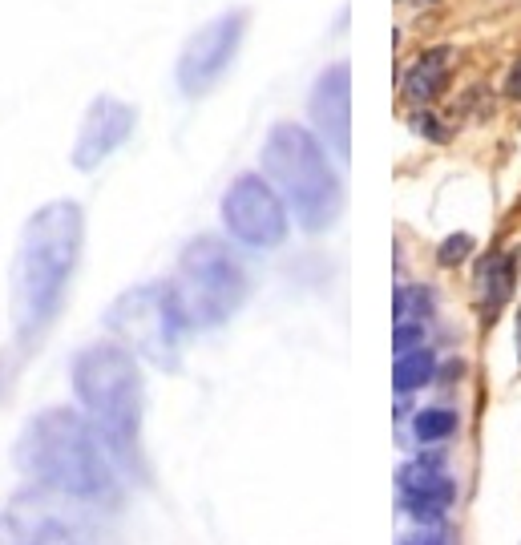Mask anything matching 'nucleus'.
<instances>
[{
  "label": "nucleus",
  "instance_id": "nucleus-2",
  "mask_svg": "<svg viewBox=\"0 0 521 545\" xmlns=\"http://www.w3.org/2000/svg\"><path fill=\"white\" fill-rule=\"evenodd\" d=\"M17 465L37 485L85 505H101L118 497L110 449L101 445L89 416L73 408H45L41 416L25 424L17 441Z\"/></svg>",
  "mask_w": 521,
  "mask_h": 545
},
{
  "label": "nucleus",
  "instance_id": "nucleus-10",
  "mask_svg": "<svg viewBox=\"0 0 521 545\" xmlns=\"http://www.w3.org/2000/svg\"><path fill=\"white\" fill-rule=\"evenodd\" d=\"M311 122H316L320 142L336 158H348V146H352V73H348L344 61L316 77V89H311Z\"/></svg>",
  "mask_w": 521,
  "mask_h": 545
},
{
  "label": "nucleus",
  "instance_id": "nucleus-3",
  "mask_svg": "<svg viewBox=\"0 0 521 545\" xmlns=\"http://www.w3.org/2000/svg\"><path fill=\"white\" fill-rule=\"evenodd\" d=\"M69 376L110 457L142 469V372L134 352L122 344H89L73 356Z\"/></svg>",
  "mask_w": 521,
  "mask_h": 545
},
{
  "label": "nucleus",
  "instance_id": "nucleus-19",
  "mask_svg": "<svg viewBox=\"0 0 521 545\" xmlns=\"http://www.w3.org/2000/svg\"><path fill=\"white\" fill-rule=\"evenodd\" d=\"M392 348L404 356V352H416V348H425V323H396V332H392Z\"/></svg>",
  "mask_w": 521,
  "mask_h": 545
},
{
  "label": "nucleus",
  "instance_id": "nucleus-12",
  "mask_svg": "<svg viewBox=\"0 0 521 545\" xmlns=\"http://www.w3.org/2000/svg\"><path fill=\"white\" fill-rule=\"evenodd\" d=\"M513 275H517V259H513V251H505V255H489V259L481 263L477 279H481L485 315H497V311L509 303V295H513Z\"/></svg>",
  "mask_w": 521,
  "mask_h": 545
},
{
  "label": "nucleus",
  "instance_id": "nucleus-21",
  "mask_svg": "<svg viewBox=\"0 0 521 545\" xmlns=\"http://www.w3.org/2000/svg\"><path fill=\"white\" fill-rule=\"evenodd\" d=\"M0 545H29V529L21 517H0Z\"/></svg>",
  "mask_w": 521,
  "mask_h": 545
},
{
  "label": "nucleus",
  "instance_id": "nucleus-4",
  "mask_svg": "<svg viewBox=\"0 0 521 545\" xmlns=\"http://www.w3.org/2000/svg\"><path fill=\"white\" fill-rule=\"evenodd\" d=\"M259 166H263V178L287 202V210L299 218L303 231H324L336 223V214L344 206V186L328 162L324 142L307 126H295V122L271 126L259 150Z\"/></svg>",
  "mask_w": 521,
  "mask_h": 545
},
{
  "label": "nucleus",
  "instance_id": "nucleus-13",
  "mask_svg": "<svg viewBox=\"0 0 521 545\" xmlns=\"http://www.w3.org/2000/svg\"><path fill=\"white\" fill-rule=\"evenodd\" d=\"M433 376H437V360H433L429 348L404 352V356L392 364V388H396V392H416V388H425Z\"/></svg>",
  "mask_w": 521,
  "mask_h": 545
},
{
  "label": "nucleus",
  "instance_id": "nucleus-24",
  "mask_svg": "<svg viewBox=\"0 0 521 545\" xmlns=\"http://www.w3.org/2000/svg\"><path fill=\"white\" fill-rule=\"evenodd\" d=\"M400 545H445V537H441V533H412V537H404Z\"/></svg>",
  "mask_w": 521,
  "mask_h": 545
},
{
  "label": "nucleus",
  "instance_id": "nucleus-20",
  "mask_svg": "<svg viewBox=\"0 0 521 545\" xmlns=\"http://www.w3.org/2000/svg\"><path fill=\"white\" fill-rule=\"evenodd\" d=\"M469 251H473V239H469V235H449V239L441 243L437 259H441V267H457V263L469 259Z\"/></svg>",
  "mask_w": 521,
  "mask_h": 545
},
{
  "label": "nucleus",
  "instance_id": "nucleus-15",
  "mask_svg": "<svg viewBox=\"0 0 521 545\" xmlns=\"http://www.w3.org/2000/svg\"><path fill=\"white\" fill-rule=\"evenodd\" d=\"M412 432H416V441H421V445H437V441H445V436L457 432V412H449V408H421V412H416V420H412Z\"/></svg>",
  "mask_w": 521,
  "mask_h": 545
},
{
  "label": "nucleus",
  "instance_id": "nucleus-22",
  "mask_svg": "<svg viewBox=\"0 0 521 545\" xmlns=\"http://www.w3.org/2000/svg\"><path fill=\"white\" fill-rule=\"evenodd\" d=\"M412 130H416V134H425V138H433V142H445V138H449L433 114H416V118H412Z\"/></svg>",
  "mask_w": 521,
  "mask_h": 545
},
{
  "label": "nucleus",
  "instance_id": "nucleus-6",
  "mask_svg": "<svg viewBox=\"0 0 521 545\" xmlns=\"http://www.w3.org/2000/svg\"><path fill=\"white\" fill-rule=\"evenodd\" d=\"M106 327L134 356H142L158 368H170V372L178 368L186 323H182L170 283H142V287L122 291L106 311Z\"/></svg>",
  "mask_w": 521,
  "mask_h": 545
},
{
  "label": "nucleus",
  "instance_id": "nucleus-11",
  "mask_svg": "<svg viewBox=\"0 0 521 545\" xmlns=\"http://www.w3.org/2000/svg\"><path fill=\"white\" fill-rule=\"evenodd\" d=\"M449 57H453L449 45H437V49H429V53L416 57V65L404 73V97H408L412 105H429V101H437V97L445 93Z\"/></svg>",
  "mask_w": 521,
  "mask_h": 545
},
{
  "label": "nucleus",
  "instance_id": "nucleus-8",
  "mask_svg": "<svg viewBox=\"0 0 521 545\" xmlns=\"http://www.w3.org/2000/svg\"><path fill=\"white\" fill-rule=\"evenodd\" d=\"M243 37H247V13L243 9H231V13L215 17L211 25H202L178 57V89L186 97L211 93L223 81V73L235 65Z\"/></svg>",
  "mask_w": 521,
  "mask_h": 545
},
{
  "label": "nucleus",
  "instance_id": "nucleus-18",
  "mask_svg": "<svg viewBox=\"0 0 521 545\" xmlns=\"http://www.w3.org/2000/svg\"><path fill=\"white\" fill-rule=\"evenodd\" d=\"M392 307H396V323H408L412 315H421V319H425V315H429V307H433V295H429L425 287H400Z\"/></svg>",
  "mask_w": 521,
  "mask_h": 545
},
{
  "label": "nucleus",
  "instance_id": "nucleus-5",
  "mask_svg": "<svg viewBox=\"0 0 521 545\" xmlns=\"http://www.w3.org/2000/svg\"><path fill=\"white\" fill-rule=\"evenodd\" d=\"M170 291L186 327H219L243 307L247 271L223 239L198 235L186 243L178 271L170 279Z\"/></svg>",
  "mask_w": 521,
  "mask_h": 545
},
{
  "label": "nucleus",
  "instance_id": "nucleus-14",
  "mask_svg": "<svg viewBox=\"0 0 521 545\" xmlns=\"http://www.w3.org/2000/svg\"><path fill=\"white\" fill-rule=\"evenodd\" d=\"M396 481H400V497H408V493H437V489H449V485H453V481L441 473V461H437V457H421V461L404 465Z\"/></svg>",
  "mask_w": 521,
  "mask_h": 545
},
{
  "label": "nucleus",
  "instance_id": "nucleus-9",
  "mask_svg": "<svg viewBox=\"0 0 521 545\" xmlns=\"http://www.w3.org/2000/svg\"><path fill=\"white\" fill-rule=\"evenodd\" d=\"M134 122L138 114L118 101V97H97L89 109H85V122H81V134L73 142V166L77 170H97L101 162H106L130 134H134Z\"/></svg>",
  "mask_w": 521,
  "mask_h": 545
},
{
  "label": "nucleus",
  "instance_id": "nucleus-25",
  "mask_svg": "<svg viewBox=\"0 0 521 545\" xmlns=\"http://www.w3.org/2000/svg\"><path fill=\"white\" fill-rule=\"evenodd\" d=\"M517 348H521V323H517ZM517 356H521V352H517Z\"/></svg>",
  "mask_w": 521,
  "mask_h": 545
},
{
  "label": "nucleus",
  "instance_id": "nucleus-23",
  "mask_svg": "<svg viewBox=\"0 0 521 545\" xmlns=\"http://www.w3.org/2000/svg\"><path fill=\"white\" fill-rule=\"evenodd\" d=\"M505 97L521 101V61H513V69H509V77H505Z\"/></svg>",
  "mask_w": 521,
  "mask_h": 545
},
{
  "label": "nucleus",
  "instance_id": "nucleus-7",
  "mask_svg": "<svg viewBox=\"0 0 521 545\" xmlns=\"http://www.w3.org/2000/svg\"><path fill=\"white\" fill-rule=\"evenodd\" d=\"M223 227L243 247L271 251L291 231L287 202L279 198V190L263 174H239L223 194Z\"/></svg>",
  "mask_w": 521,
  "mask_h": 545
},
{
  "label": "nucleus",
  "instance_id": "nucleus-16",
  "mask_svg": "<svg viewBox=\"0 0 521 545\" xmlns=\"http://www.w3.org/2000/svg\"><path fill=\"white\" fill-rule=\"evenodd\" d=\"M25 529H29V545H81L73 525L53 517V513H41L37 521H25Z\"/></svg>",
  "mask_w": 521,
  "mask_h": 545
},
{
  "label": "nucleus",
  "instance_id": "nucleus-1",
  "mask_svg": "<svg viewBox=\"0 0 521 545\" xmlns=\"http://www.w3.org/2000/svg\"><path fill=\"white\" fill-rule=\"evenodd\" d=\"M85 243V214L77 202H45L21 231L17 263H13V323L21 344L41 340V332L57 319L69 279L77 271V255Z\"/></svg>",
  "mask_w": 521,
  "mask_h": 545
},
{
  "label": "nucleus",
  "instance_id": "nucleus-17",
  "mask_svg": "<svg viewBox=\"0 0 521 545\" xmlns=\"http://www.w3.org/2000/svg\"><path fill=\"white\" fill-rule=\"evenodd\" d=\"M453 501V485L449 489H437V493H408L404 497V513L416 517V521H441L445 509Z\"/></svg>",
  "mask_w": 521,
  "mask_h": 545
}]
</instances>
